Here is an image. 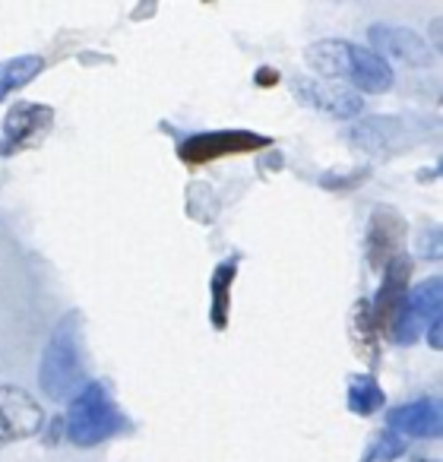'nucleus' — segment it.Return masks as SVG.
<instances>
[{
	"label": "nucleus",
	"mask_w": 443,
	"mask_h": 462,
	"mask_svg": "<svg viewBox=\"0 0 443 462\" xmlns=\"http://www.w3.org/2000/svg\"><path fill=\"white\" fill-rule=\"evenodd\" d=\"M79 314H70L58 323L51 342L45 346L39 367V386L48 399L73 396L86 386L83 380V348H79Z\"/></svg>",
	"instance_id": "obj_1"
},
{
	"label": "nucleus",
	"mask_w": 443,
	"mask_h": 462,
	"mask_svg": "<svg viewBox=\"0 0 443 462\" xmlns=\"http://www.w3.org/2000/svg\"><path fill=\"white\" fill-rule=\"evenodd\" d=\"M124 428V418L117 411V402L102 380L86 383L77 396L70 399V409L64 418V434L77 447H98L108 437H115Z\"/></svg>",
	"instance_id": "obj_2"
},
{
	"label": "nucleus",
	"mask_w": 443,
	"mask_h": 462,
	"mask_svg": "<svg viewBox=\"0 0 443 462\" xmlns=\"http://www.w3.org/2000/svg\"><path fill=\"white\" fill-rule=\"evenodd\" d=\"M440 317H443V282L437 276L424 279L415 289L405 291V301H402V308H399L386 339H390L392 346H415L418 336L434 320H440Z\"/></svg>",
	"instance_id": "obj_3"
},
{
	"label": "nucleus",
	"mask_w": 443,
	"mask_h": 462,
	"mask_svg": "<svg viewBox=\"0 0 443 462\" xmlns=\"http://www.w3.org/2000/svg\"><path fill=\"white\" fill-rule=\"evenodd\" d=\"M272 146L270 136L254 134V130H209V134H193L178 146V159L187 165H206V162L226 159V155L260 152Z\"/></svg>",
	"instance_id": "obj_4"
},
{
	"label": "nucleus",
	"mask_w": 443,
	"mask_h": 462,
	"mask_svg": "<svg viewBox=\"0 0 443 462\" xmlns=\"http://www.w3.org/2000/svg\"><path fill=\"white\" fill-rule=\"evenodd\" d=\"M54 124V108L51 105L39 102H20L7 111L4 117V136H0V155L10 159V155L23 152V149L39 146L48 136Z\"/></svg>",
	"instance_id": "obj_5"
},
{
	"label": "nucleus",
	"mask_w": 443,
	"mask_h": 462,
	"mask_svg": "<svg viewBox=\"0 0 443 462\" xmlns=\"http://www.w3.org/2000/svg\"><path fill=\"white\" fill-rule=\"evenodd\" d=\"M45 424L42 405L20 386H0V449L35 437Z\"/></svg>",
	"instance_id": "obj_6"
},
{
	"label": "nucleus",
	"mask_w": 443,
	"mask_h": 462,
	"mask_svg": "<svg viewBox=\"0 0 443 462\" xmlns=\"http://www.w3.org/2000/svg\"><path fill=\"white\" fill-rule=\"evenodd\" d=\"M291 89H295L298 102L308 105V108H317L329 117H355L361 115L365 102L355 89L342 83H327V79H314V77H298L291 79Z\"/></svg>",
	"instance_id": "obj_7"
},
{
	"label": "nucleus",
	"mask_w": 443,
	"mask_h": 462,
	"mask_svg": "<svg viewBox=\"0 0 443 462\" xmlns=\"http://www.w3.org/2000/svg\"><path fill=\"white\" fill-rule=\"evenodd\" d=\"M409 279H411V260L402 254V257H396L390 266H386V276H383V285H380L377 298L367 301V308H371L374 333L377 336L390 333L392 320H396L399 308H402V301H405V291L411 289Z\"/></svg>",
	"instance_id": "obj_8"
},
{
	"label": "nucleus",
	"mask_w": 443,
	"mask_h": 462,
	"mask_svg": "<svg viewBox=\"0 0 443 462\" xmlns=\"http://www.w3.org/2000/svg\"><path fill=\"white\" fill-rule=\"evenodd\" d=\"M374 45V54L377 58H392V60H402L409 67H430L434 64V48L415 35L411 29H402V26H371L367 32Z\"/></svg>",
	"instance_id": "obj_9"
},
{
	"label": "nucleus",
	"mask_w": 443,
	"mask_h": 462,
	"mask_svg": "<svg viewBox=\"0 0 443 462\" xmlns=\"http://www.w3.org/2000/svg\"><path fill=\"white\" fill-rule=\"evenodd\" d=\"M405 222L396 209H374L371 225H367V260L374 270H386L396 257H402Z\"/></svg>",
	"instance_id": "obj_10"
},
{
	"label": "nucleus",
	"mask_w": 443,
	"mask_h": 462,
	"mask_svg": "<svg viewBox=\"0 0 443 462\" xmlns=\"http://www.w3.org/2000/svg\"><path fill=\"white\" fill-rule=\"evenodd\" d=\"M386 430H396L405 440H409V437L434 440V437L443 434L440 402H437V399H415V402L396 405V409H390V415H386Z\"/></svg>",
	"instance_id": "obj_11"
},
{
	"label": "nucleus",
	"mask_w": 443,
	"mask_h": 462,
	"mask_svg": "<svg viewBox=\"0 0 443 462\" xmlns=\"http://www.w3.org/2000/svg\"><path fill=\"white\" fill-rule=\"evenodd\" d=\"M355 48L358 45H352V42L323 39V42H317V45L308 48L304 60H308L310 70H314L320 79H327V83H342V79L348 83V77H352Z\"/></svg>",
	"instance_id": "obj_12"
},
{
	"label": "nucleus",
	"mask_w": 443,
	"mask_h": 462,
	"mask_svg": "<svg viewBox=\"0 0 443 462\" xmlns=\"http://www.w3.org/2000/svg\"><path fill=\"white\" fill-rule=\"evenodd\" d=\"M348 83L355 86V92H367V96H380L392 86V70L390 60L377 58L374 51H365V48H355L352 58V77Z\"/></svg>",
	"instance_id": "obj_13"
},
{
	"label": "nucleus",
	"mask_w": 443,
	"mask_h": 462,
	"mask_svg": "<svg viewBox=\"0 0 443 462\" xmlns=\"http://www.w3.org/2000/svg\"><path fill=\"white\" fill-rule=\"evenodd\" d=\"M238 266L241 257H228L212 270L209 276V320L216 329H226L228 327V310H232V285L238 279Z\"/></svg>",
	"instance_id": "obj_14"
},
{
	"label": "nucleus",
	"mask_w": 443,
	"mask_h": 462,
	"mask_svg": "<svg viewBox=\"0 0 443 462\" xmlns=\"http://www.w3.org/2000/svg\"><path fill=\"white\" fill-rule=\"evenodd\" d=\"M42 70H45V58H39V54H20V58L0 60V102L10 92H20L23 86L32 83Z\"/></svg>",
	"instance_id": "obj_15"
},
{
	"label": "nucleus",
	"mask_w": 443,
	"mask_h": 462,
	"mask_svg": "<svg viewBox=\"0 0 443 462\" xmlns=\"http://www.w3.org/2000/svg\"><path fill=\"white\" fill-rule=\"evenodd\" d=\"M348 409L355 415H374L386 405V396L380 390V383L371 377V374H358V377L348 380Z\"/></svg>",
	"instance_id": "obj_16"
},
{
	"label": "nucleus",
	"mask_w": 443,
	"mask_h": 462,
	"mask_svg": "<svg viewBox=\"0 0 443 462\" xmlns=\"http://www.w3.org/2000/svg\"><path fill=\"white\" fill-rule=\"evenodd\" d=\"M409 449V440L396 430H380L371 440V447L365 449V459L361 462H392Z\"/></svg>",
	"instance_id": "obj_17"
},
{
	"label": "nucleus",
	"mask_w": 443,
	"mask_h": 462,
	"mask_svg": "<svg viewBox=\"0 0 443 462\" xmlns=\"http://www.w3.org/2000/svg\"><path fill=\"white\" fill-rule=\"evenodd\" d=\"M440 329H443V317L428 327V342H430V348H434V352H440V346H443V333H440Z\"/></svg>",
	"instance_id": "obj_18"
},
{
	"label": "nucleus",
	"mask_w": 443,
	"mask_h": 462,
	"mask_svg": "<svg viewBox=\"0 0 443 462\" xmlns=\"http://www.w3.org/2000/svg\"><path fill=\"white\" fill-rule=\"evenodd\" d=\"M279 73L276 70H257V86H276Z\"/></svg>",
	"instance_id": "obj_19"
},
{
	"label": "nucleus",
	"mask_w": 443,
	"mask_h": 462,
	"mask_svg": "<svg viewBox=\"0 0 443 462\" xmlns=\"http://www.w3.org/2000/svg\"><path fill=\"white\" fill-rule=\"evenodd\" d=\"M421 462H424V459H421Z\"/></svg>",
	"instance_id": "obj_20"
}]
</instances>
